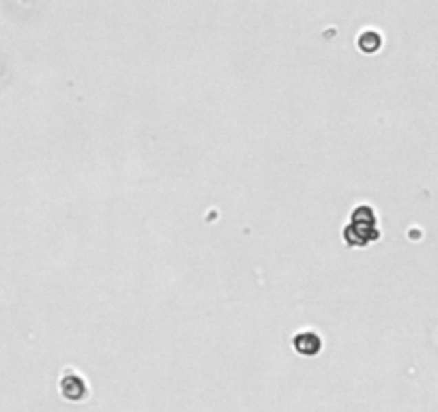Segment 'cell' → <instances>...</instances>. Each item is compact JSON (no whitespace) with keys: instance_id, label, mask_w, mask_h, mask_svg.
Listing matches in <instances>:
<instances>
[{"instance_id":"cell-1","label":"cell","mask_w":438,"mask_h":412,"mask_svg":"<svg viewBox=\"0 0 438 412\" xmlns=\"http://www.w3.org/2000/svg\"><path fill=\"white\" fill-rule=\"evenodd\" d=\"M380 232H378V224H376V213L367 206V204H359L353 210V217H350V224L344 228V241L350 247H365L374 241H378Z\"/></svg>"},{"instance_id":"cell-2","label":"cell","mask_w":438,"mask_h":412,"mask_svg":"<svg viewBox=\"0 0 438 412\" xmlns=\"http://www.w3.org/2000/svg\"><path fill=\"white\" fill-rule=\"evenodd\" d=\"M61 391H63V398L72 400V402H82L86 395H89V384H86L82 376L67 373L61 380Z\"/></svg>"},{"instance_id":"cell-3","label":"cell","mask_w":438,"mask_h":412,"mask_svg":"<svg viewBox=\"0 0 438 412\" xmlns=\"http://www.w3.org/2000/svg\"><path fill=\"white\" fill-rule=\"evenodd\" d=\"M294 348L301 354L314 356L320 352V337L316 333H301L294 337Z\"/></svg>"},{"instance_id":"cell-4","label":"cell","mask_w":438,"mask_h":412,"mask_svg":"<svg viewBox=\"0 0 438 412\" xmlns=\"http://www.w3.org/2000/svg\"><path fill=\"white\" fill-rule=\"evenodd\" d=\"M359 47L363 52H376L380 47V37H378V32H363L361 34V39H359Z\"/></svg>"}]
</instances>
